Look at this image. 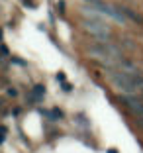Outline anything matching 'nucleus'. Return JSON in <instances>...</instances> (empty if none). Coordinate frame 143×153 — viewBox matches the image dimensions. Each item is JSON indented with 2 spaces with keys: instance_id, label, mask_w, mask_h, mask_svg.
<instances>
[{
  "instance_id": "9",
  "label": "nucleus",
  "mask_w": 143,
  "mask_h": 153,
  "mask_svg": "<svg viewBox=\"0 0 143 153\" xmlns=\"http://www.w3.org/2000/svg\"><path fill=\"white\" fill-rule=\"evenodd\" d=\"M108 153H118V151H116V149H108Z\"/></svg>"
},
{
  "instance_id": "3",
  "label": "nucleus",
  "mask_w": 143,
  "mask_h": 153,
  "mask_svg": "<svg viewBox=\"0 0 143 153\" xmlns=\"http://www.w3.org/2000/svg\"><path fill=\"white\" fill-rule=\"evenodd\" d=\"M33 96H36V100L43 98V96H45V86H43V85H37V86H33Z\"/></svg>"
},
{
  "instance_id": "4",
  "label": "nucleus",
  "mask_w": 143,
  "mask_h": 153,
  "mask_svg": "<svg viewBox=\"0 0 143 153\" xmlns=\"http://www.w3.org/2000/svg\"><path fill=\"white\" fill-rule=\"evenodd\" d=\"M135 126H137L139 130H143V116H137V120H135Z\"/></svg>"
},
{
  "instance_id": "2",
  "label": "nucleus",
  "mask_w": 143,
  "mask_h": 153,
  "mask_svg": "<svg viewBox=\"0 0 143 153\" xmlns=\"http://www.w3.org/2000/svg\"><path fill=\"white\" fill-rule=\"evenodd\" d=\"M122 12H124V16L127 20H131V22H135V24H143V16H139L137 12H133V10H130V8H122Z\"/></svg>"
},
{
  "instance_id": "11",
  "label": "nucleus",
  "mask_w": 143,
  "mask_h": 153,
  "mask_svg": "<svg viewBox=\"0 0 143 153\" xmlns=\"http://www.w3.org/2000/svg\"><path fill=\"white\" fill-rule=\"evenodd\" d=\"M0 104H2V100H0Z\"/></svg>"
},
{
  "instance_id": "7",
  "label": "nucleus",
  "mask_w": 143,
  "mask_h": 153,
  "mask_svg": "<svg viewBox=\"0 0 143 153\" xmlns=\"http://www.w3.org/2000/svg\"><path fill=\"white\" fill-rule=\"evenodd\" d=\"M63 90H67V92H69V90H73V86L69 85V82H63Z\"/></svg>"
},
{
  "instance_id": "6",
  "label": "nucleus",
  "mask_w": 143,
  "mask_h": 153,
  "mask_svg": "<svg viewBox=\"0 0 143 153\" xmlns=\"http://www.w3.org/2000/svg\"><path fill=\"white\" fill-rule=\"evenodd\" d=\"M16 94H18V90H16V88H8V96H16Z\"/></svg>"
},
{
  "instance_id": "10",
  "label": "nucleus",
  "mask_w": 143,
  "mask_h": 153,
  "mask_svg": "<svg viewBox=\"0 0 143 153\" xmlns=\"http://www.w3.org/2000/svg\"><path fill=\"white\" fill-rule=\"evenodd\" d=\"M0 39H2V32H0Z\"/></svg>"
},
{
  "instance_id": "5",
  "label": "nucleus",
  "mask_w": 143,
  "mask_h": 153,
  "mask_svg": "<svg viewBox=\"0 0 143 153\" xmlns=\"http://www.w3.org/2000/svg\"><path fill=\"white\" fill-rule=\"evenodd\" d=\"M57 81L59 82H65V73H57Z\"/></svg>"
},
{
  "instance_id": "1",
  "label": "nucleus",
  "mask_w": 143,
  "mask_h": 153,
  "mask_svg": "<svg viewBox=\"0 0 143 153\" xmlns=\"http://www.w3.org/2000/svg\"><path fill=\"white\" fill-rule=\"evenodd\" d=\"M82 27H84V30L90 33V36L98 37L100 41H106V39H110V30H108V26L102 22V20H96V18L82 20Z\"/></svg>"
},
{
  "instance_id": "8",
  "label": "nucleus",
  "mask_w": 143,
  "mask_h": 153,
  "mask_svg": "<svg viewBox=\"0 0 143 153\" xmlns=\"http://www.w3.org/2000/svg\"><path fill=\"white\" fill-rule=\"evenodd\" d=\"M0 53H2V55H8V49H6L4 45H0Z\"/></svg>"
}]
</instances>
